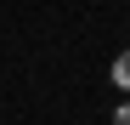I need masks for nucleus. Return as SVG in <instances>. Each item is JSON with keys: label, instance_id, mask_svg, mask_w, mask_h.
<instances>
[{"label": "nucleus", "instance_id": "nucleus-1", "mask_svg": "<svg viewBox=\"0 0 130 125\" xmlns=\"http://www.w3.org/2000/svg\"><path fill=\"white\" fill-rule=\"evenodd\" d=\"M113 80H119V85H124V91H130V51H124V57H119V62H113Z\"/></svg>", "mask_w": 130, "mask_h": 125}, {"label": "nucleus", "instance_id": "nucleus-2", "mask_svg": "<svg viewBox=\"0 0 130 125\" xmlns=\"http://www.w3.org/2000/svg\"><path fill=\"white\" fill-rule=\"evenodd\" d=\"M113 125H130V102H124V108H119V114H113Z\"/></svg>", "mask_w": 130, "mask_h": 125}]
</instances>
